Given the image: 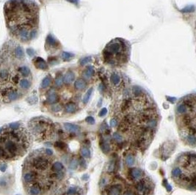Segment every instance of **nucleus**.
I'll use <instances>...</instances> for the list:
<instances>
[{"instance_id": "f257e3e1", "label": "nucleus", "mask_w": 196, "mask_h": 195, "mask_svg": "<svg viewBox=\"0 0 196 195\" xmlns=\"http://www.w3.org/2000/svg\"><path fill=\"white\" fill-rule=\"evenodd\" d=\"M121 107L124 117L119 124V130L126 134H132L142 142L153 137L159 116L154 104L142 90L134 89V96L126 100Z\"/></svg>"}, {"instance_id": "f03ea898", "label": "nucleus", "mask_w": 196, "mask_h": 195, "mask_svg": "<svg viewBox=\"0 0 196 195\" xmlns=\"http://www.w3.org/2000/svg\"><path fill=\"white\" fill-rule=\"evenodd\" d=\"M24 59V52L19 46L15 49V54L6 52L0 58V97L5 102L16 101L22 95V92L31 87L29 77L31 72L28 67L19 64Z\"/></svg>"}, {"instance_id": "7ed1b4c3", "label": "nucleus", "mask_w": 196, "mask_h": 195, "mask_svg": "<svg viewBox=\"0 0 196 195\" xmlns=\"http://www.w3.org/2000/svg\"><path fill=\"white\" fill-rule=\"evenodd\" d=\"M6 27L11 35L23 43L37 34L39 8L32 0H8L4 6Z\"/></svg>"}, {"instance_id": "20e7f679", "label": "nucleus", "mask_w": 196, "mask_h": 195, "mask_svg": "<svg viewBox=\"0 0 196 195\" xmlns=\"http://www.w3.org/2000/svg\"><path fill=\"white\" fill-rule=\"evenodd\" d=\"M175 165L180 169V176L175 181L180 187L195 189V154L185 153L177 158Z\"/></svg>"}, {"instance_id": "39448f33", "label": "nucleus", "mask_w": 196, "mask_h": 195, "mask_svg": "<svg viewBox=\"0 0 196 195\" xmlns=\"http://www.w3.org/2000/svg\"><path fill=\"white\" fill-rule=\"evenodd\" d=\"M103 58L105 62L110 66H123L129 60V45L123 39L112 40L104 49Z\"/></svg>"}, {"instance_id": "423d86ee", "label": "nucleus", "mask_w": 196, "mask_h": 195, "mask_svg": "<svg viewBox=\"0 0 196 195\" xmlns=\"http://www.w3.org/2000/svg\"><path fill=\"white\" fill-rule=\"evenodd\" d=\"M5 149L11 157L16 156L21 150L20 145H18V142L13 139L7 140L5 143Z\"/></svg>"}, {"instance_id": "0eeeda50", "label": "nucleus", "mask_w": 196, "mask_h": 195, "mask_svg": "<svg viewBox=\"0 0 196 195\" xmlns=\"http://www.w3.org/2000/svg\"><path fill=\"white\" fill-rule=\"evenodd\" d=\"M37 178H38V173L35 169H33L27 171L23 174V181L27 185L37 182Z\"/></svg>"}, {"instance_id": "6e6552de", "label": "nucleus", "mask_w": 196, "mask_h": 195, "mask_svg": "<svg viewBox=\"0 0 196 195\" xmlns=\"http://www.w3.org/2000/svg\"><path fill=\"white\" fill-rule=\"evenodd\" d=\"M27 192L28 195H43L44 190L38 183L35 182L32 184L27 185Z\"/></svg>"}, {"instance_id": "1a4fd4ad", "label": "nucleus", "mask_w": 196, "mask_h": 195, "mask_svg": "<svg viewBox=\"0 0 196 195\" xmlns=\"http://www.w3.org/2000/svg\"><path fill=\"white\" fill-rule=\"evenodd\" d=\"M129 175H130V177L132 181L137 182V181H140L144 177V172L142 169L134 167V168H132L130 170Z\"/></svg>"}, {"instance_id": "9d476101", "label": "nucleus", "mask_w": 196, "mask_h": 195, "mask_svg": "<svg viewBox=\"0 0 196 195\" xmlns=\"http://www.w3.org/2000/svg\"><path fill=\"white\" fill-rule=\"evenodd\" d=\"M110 82L113 86H117L120 84L121 82V77H120V74L117 73H112L110 75Z\"/></svg>"}, {"instance_id": "9b49d317", "label": "nucleus", "mask_w": 196, "mask_h": 195, "mask_svg": "<svg viewBox=\"0 0 196 195\" xmlns=\"http://www.w3.org/2000/svg\"><path fill=\"white\" fill-rule=\"evenodd\" d=\"M95 75V69L93 67L88 66L85 68V70L83 72L82 76L85 79H90Z\"/></svg>"}, {"instance_id": "f8f14e48", "label": "nucleus", "mask_w": 196, "mask_h": 195, "mask_svg": "<svg viewBox=\"0 0 196 195\" xmlns=\"http://www.w3.org/2000/svg\"><path fill=\"white\" fill-rule=\"evenodd\" d=\"M75 78V74L73 71H69L65 75L63 78V82L66 84V85H69V84L72 83L74 82Z\"/></svg>"}, {"instance_id": "ddd939ff", "label": "nucleus", "mask_w": 196, "mask_h": 195, "mask_svg": "<svg viewBox=\"0 0 196 195\" xmlns=\"http://www.w3.org/2000/svg\"><path fill=\"white\" fill-rule=\"evenodd\" d=\"M51 169H52V172H60V171L64 170V166L60 161H54V163L52 164V166H51Z\"/></svg>"}, {"instance_id": "4468645a", "label": "nucleus", "mask_w": 196, "mask_h": 195, "mask_svg": "<svg viewBox=\"0 0 196 195\" xmlns=\"http://www.w3.org/2000/svg\"><path fill=\"white\" fill-rule=\"evenodd\" d=\"M86 87V82L82 78L77 79L74 82V88L77 90H83Z\"/></svg>"}, {"instance_id": "2eb2a0df", "label": "nucleus", "mask_w": 196, "mask_h": 195, "mask_svg": "<svg viewBox=\"0 0 196 195\" xmlns=\"http://www.w3.org/2000/svg\"><path fill=\"white\" fill-rule=\"evenodd\" d=\"M64 127H65V129H66V131H69V132H72V133L77 132V131H79V128L77 126H76V125L71 124V123H65Z\"/></svg>"}, {"instance_id": "dca6fc26", "label": "nucleus", "mask_w": 196, "mask_h": 195, "mask_svg": "<svg viewBox=\"0 0 196 195\" xmlns=\"http://www.w3.org/2000/svg\"><path fill=\"white\" fill-rule=\"evenodd\" d=\"M47 101L49 104H54V103H56L58 101V95L55 92H52L48 96Z\"/></svg>"}, {"instance_id": "f3484780", "label": "nucleus", "mask_w": 196, "mask_h": 195, "mask_svg": "<svg viewBox=\"0 0 196 195\" xmlns=\"http://www.w3.org/2000/svg\"><path fill=\"white\" fill-rule=\"evenodd\" d=\"M76 106L73 103H69L66 106V112L67 113H73L76 112Z\"/></svg>"}, {"instance_id": "a211bd4d", "label": "nucleus", "mask_w": 196, "mask_h": 195, "mask_svg": "<svg viewBox=\"0 0 196 195\" xmlns=\"http://www.w3.org/2000/svg\"><path fill=\"white\" fill-rule=\"evenodd\" d=\"M74 56V55L73 54H71V53H69V52H66V51H65V52H63L62 54V58L65 61L71 60Z\"/></svg>"}, {"instance_id": "6ab92c4d", "label": "nucleus", "mask_w": 196, "mask_h": 195, "mask_svg": "<svg viewBox=\"0 0 196 195\" xmlns=\"http://www.w3.org/2000/svg\"><path fill=\"white\" fill-rule=\"evenodd\" d=\"M63 78L62 76L59 75V76H57L56 77L55 81H54V85H55V86L57 87H60L63 85Z\"/></svg>"}, {"instance_id": "aec40b11", "label": "nucleus", "mask_w": 196, "mask_h": 195, "mask_svg": "<svg viewBox=\"0 0 196 195\" xmlns=\"http://www.w3.org/2000/svg\"><path fill=\"white\" fill-rule=\"evenodd\" d=\"M51 83V77L50 76H47L43 80L42 83H41V88H47V87L49 86Z\"/></svg>"}, {"instance_id": "412c9836", "label": "nucleus", "mask_w": 196, "mask_h": 195, "mask_svg": "<svg viewBox=\"0 0 196 195\" xmlns=\"http://www.w3.org/2000/svg\"><path fill=\"white\" fill-rule=\"evenodd\" d=\"M81 154L83 157H85V158H90V151L88 148H82L81 149Z\"/></svg>"}, {"instance_id": "4be33fe9", "label": "nucleus", "mask_w": 196, "mask_h": 195, "mask_svg": "<svg viewBox=\"0 0 196 195\" xmlns=\"http://www.w3.org/2000/svg\"><path fill=\"white\" fill-rule=\"evenodd\" d=\"M92 92H93V88L90 89V90L86 92V94H85V96H84V98H83V103H84V104H86L89 101L90 95H91V94H92Z\"/></svg>"}, {"instance_id": "5701e85b", "label": "nucleus", "mask_w": 196, "mask_h": 195, "mask_svg": "<svg viewBox=\"0 0 196 195\" xmlns=\"http://www.w3.org/2000/svg\"><path fill=\"white\" fill-rule=\"evenodd\" d=\"M126 163H127V165L129 166V167H132L133 164L134 163V159L133 158L132 155H128L126 158Z\"/></svg>"}, {"instance_id": "b1692460", "label": "nucleus", "mask_w": 196, "mask_h": 195, "mask_svg": "<svg viewBox=\"0 0 196 195\" xmlns=\"http://www.w3.org/2000/svg\"><path fill=\"white\" fill-rule=\"evenodd\" d=\"M8 157V154L6 152L5 149L0 147V158H6Z\"/></svg>"}, {"instance_id": "393cba45", "label": "nucleus", "mask_w": 196, "mask_h": 195, "mask_svg": "<svg viewBox=\"0 0 196 195\" xmlns=\"http://www.w3.org/2000/svg\"><path fill=\"white\" fill-rule=\"evenodd\" d=\"M9 128H11L12 131H15V130H18L20 128L19 123H12L9 125Z\"/></svg>"}, {"instance_id": "a878e982", "label": "nucleus", "mask_w": 196, "mask_h": 195, "mask_svg": "<svg viewBox=\"0 0 196 195\" xmlns=\"http://www.w3.org/2000/svg\"><path fill=\"white\" fill-rule=\"evenodd\" d=\"M90 61H91V57L88 56V57H84L82 58V59H80L79 63L81 66H84L85 64H88V63L90 62Z\"/></svg>"}, {"instance_id": "bb28decb", "label": "nucleus", "mask_w": 196, "mask_h": 195, "mask_svg": "<svg viewBox=\"0 0 196 195\" xmlns=\"http://www.w3.org/2000/svg\"><path fill=\"white\" fill-rule=\"evenodd\" d=\"M77 166H78L77 161L75 160V159L71 161V164H70V168H71V169H75L76 168V167H77Z\"/></svg>"}, {"instance_id": "cd10ccee", "label": "nucleus", "mask_w": 196, "mask_h": 195, "mask_svg": "<svg viewBox=\"0 0 196 195\" xmlns=\"http://www.w3.org/2000/svg\"><path fill=\"white\" fill-rule=\"evenodd\" d=\"M113 138H114V139L116 140V141H117V142H120V141H121V140H122V136H120V133H118L117 132L114 133Z\"/></svg>"}, {"instance_id": "c85d7f7f", "label": "nucleus", "mask_w": 196, "mask_h": 195, "mask_svg": "<svg viewBox=\"0 0 196 195\" xmlns=\"http://www.w3.org/2000/svg\"><path fill=\"white\" fill-rule=\"evenodd\" d=\"M8 139L7 136H5V135L4 134L0 135V144H5Z\"/></svg>"}, {"instance_id": "c756f323", "label": "nucleus", "mask_w": 196, "mask_h": 195, "mask_svg": "<svg viewBox=\"0 0 196 195\" xmlns=\"http://www.w3.org/2000/svg\"><path fill=\"white\" fill-rule=\"evenodd\" d=\"M52 110L54 112H59V111L61 110V107L59 105L56 104V105H54L53 107H52Z\"/></svg>"}, {"instance_id": "7c9ffc66", "label": "nucleus", "mask_w": 196, "mask_h": 195, "mask_svg": "<svg viewBox=\"0 0 196 195\" xmlns=\"http://www.w3.org/2000/svg\"><path fill=\"white\" fill-rule=\"evenodd\" d=\"M86 122L88 123L90 125H93V124H94V123H95V120H94V119H93V118L92 117H88L86 118Z\"/></svg>"}, {"instance_id": "2f4dec72", "label": "nucleus", "mask_w": 196, "mask_h": 195, "mask_svg": "<svg viewBox=\"0 0 196 195\" xmlns=\"http://www.w3.org/2000/svg\"><path fill=\"white\" fill-rule=\"evenodd\" d=\"M7 168H8V166H7L6 164H2L0 165V171L2 172H5L6 171Z\"/></svg>"}, {"instance_id": "473e14b6", "label": "nucleus", "mask_w": 196, "mask_h": 195, "mask_svg": "<svg viewBox=\"0 0 196 195\" xmlns=\"http://www.w3.org/2000/svg\"><path fill=\"white\" fill-rule=\"evenodd\" d=\"M117 123H118L117 122V120L113 118V119H112L111 121H110V125H111L112 127H115L117 125Z\"/></svg>"}, {"instance_id": "72a5a7b5", "label": "nucleus", "mask_w": 196, "mask_h": 195, "mask_svg": "<svg viewBox=\"0 0 196 195\" xmlns=\"http://www.w3.org/2000/svg\"><path fill=\"white\" fill-rule=\"evenodd\" d=\"M45 153L47 154V155H49V156H51V155H53V151H52L51 149L49 148H47L45 150Z\"/></svg>"}, {"instance_id": "f704fd0d", "label": "nucleus", "mask_w": 196, "mask_h": 195, "mask_svg": "<svg viewBox=\"0 0 196 195\" xmlns=\"http://www.w3.org/2000/svg\"><path fill=\"white\" fill-rule=\"evenodd\" d=\"M107 109H106V108H104V109L101 111V112H100L99 116H100V117H101V116H104L105 114H107Z\"/></svg>"}, {"instance_id": "c9c22d12", "label": "nucleus", "mask_w": 196, "mask_h": 195, "mask_svg": "<svg viewBox=\"0 0 196 195\" xmlns=\"http://www.w3.org/2000/svg\"><path fill=\"white\" fill-rule=\"evenodd\" d=\"M3 133H4V127L0 128V135L3 134Z\"/></svg>"}, {"instance_id": "e433bc0d", "label": "nucleus", "mask_w": 196, "mask_h": 195, "mask_svg": "<svg viewBox=\"0 0 196 195\" xmlns=\"http://www.w3.org/2000/svg\"><path fill=\"white\" fill-rule=\"evenodd\" d=\"M166 188H167V189H168V191H170V190H171V186H170L169 184H167Z\"/></svg>"}, {"instance_id": "4c0bfd02", "label": "nucleus", "mask_w": 196, "mask_h": 195, "mask_svg": "<svg viewBox=\"0 0 196 195\" xmlns=\"http://www.w3.org/2000/svg\"><path fill=\"white\" fill-rule=\"evenodd\" d=\"M62 195H71V194H67V193H65V194H62ZM73 195H81V194H79V191H77V193H76V194H73Z\"/></svg>"}]
</instances>
